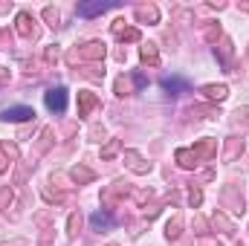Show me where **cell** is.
<instances>
[{
    "label": "cell",
    "mask_w": 249,
    "mask_h": 246,
    "mask_svg": "<svg viewBox=\"0 0 249 246\" xmlns=\"http://www.w3.org/2000/svg\"><path fill=\"white\" fill-rule=\"evenodd\" d=\"M212 151H214V145H212V142H203V145L194 148V151H177V162L186 165V168H191V165H197L200 157H206V154H212Z\"/></svg>",
    "instance_id": "6da1fadb"
},
{
    "label": "cell",
    "mask_w": 249,
    "mask_h": 246,
    "mask_svg": "<svg viewBox=\"0 0 249 246\" xmlns=\"http://www.w3.org/2000/svg\"><path fill=\"white\" fill-rule=\"evenodd\" d=\"M44 102H47V110H53V113H64V110H67V90H64V87H53V90H47Z\"/></svg>",
    "instance_id": "7a4b0ae2"
},
{
    "label": "cell",
    "mask_w": 249,
    "mask_h": 246,
    "mask_svg": "<svg viewBox=\"0 0 249 246\" xmlns=\"http://www.w3.org/2000/svg\"><path fill=\"white\" fill-rule=\"evenodd\" d=\"M32 116H35V110H32V107H23V105H20V107H6V110L0 113L3 122H26V119H32Z\"/></svg>",
    "instance_id": "3957f363"
},
{
    "label": "cell",
    "mask_w": 249,
    "mask_h": 246,
    "mask_svg": "<svg viewBox=\"0 0 249 246\" xmlns=\"http://www.w3.org/2000/svg\"><path fill=\"white\" fill-rule=\"evenodd\" d=\"M113 3H81L78 6V15L81 18H90V15H102V12H107Z\"/></svg>",
    "instance_id": "277c9868"
},
{
    "label": "cell",
    "mask_w": 249,
    "mask_h": 246,
    "mask_svg": "<svg viewBox=\"0 0 249 246\" xmlns=\"http://www.w3.org/2000/svg\"><path fill=\"white\" fill-rule=\"evenodd\" d=\"M90 223H93L96 232H102V229H110V226H113V217H110L107 211H96V214L90 217Z\"/></svg>",
    "instance_id": "5b68a950"
},
{
    "label": "cell",
    "mask_w": 249,
    "mask_h": 246,
    "mask_svg": "<svg viewBox=\"0 0 249 246\" xmlns=\"http://www.w3.org/2000/svg\"><path fill=\"white\" fill-rule=\"evenodd\" d=\"M162 87L168 90V93H174V96H180V93H188V84L183 78H165L162 81Z\"/></svg>",
    "instance_id": "8992f818"
},
{
    "label": "cell",
    "mask_w": 249,
    "mask_h": 246,
    "mask_svg": "<svg viewBox=\"0 0 249 246\" xmlns=\"http://www.w3.org/2000/svg\"><path fill=\"white\" fill-rule=\"evenodd\" d=\"M78 105H81V107H78V113H81V116H87V113L96 107V96H93V93H78Z\"/></svg>",
    "instance_id": "52a82bcc"
},
{
    "label": "cell",
    "mask_w": 249,
    "mask_h": 246,
    "mask_svg": "<svg viewBox=\"0 0 249 246\" xmlns=\"http://www.w3.org/2000/svg\"><path fill=\"white\" fill-rule=\"evenodd\" d=\"M206 96H209V99H217V102H220V99L226 96V87H223V84H209V87H206Z\"/></svg>",
    "instance_id": "ba28073f"
},
{
    "label": "cell",
    "mask_w": 249,
    "mask_h": 246,
    "mask_svg": "<svg viewBox=\"0 0 249 246\" xmlns=\"http://www.w3.org/2000/svg\"><path fill=\"white\" fill-rule=\"evenodd\" d=\"M142 58H145V61H148V58H151V61H157V50H154V44L142 47Z\"/></svg>",
    "instance_id": "9c48e42d"
},
{
    "label": "cell",
    "mask_w": 249,
    "mask_h": 246,
    "mask_svg": "<svg viewBox=\"0 0 249 246\" xmlns=\"http://www.w3.org/2000/svg\"><path fill=\"white\" fill-rule=\"evenodd\" d=\"M72 177H75V180H93V174H90L87 168H75V171H72Z\"/></svg>",
    "instance_id": "30bf717a"
},
{
    "label": "cell",
    "mask_w": 249,
    "mask_h": 246,
    "mask_svg": "<svg viewBox=\"0 0 249 246\" xmlns=\"http://www.w3.org/2000/svg\"><path fill=\"white\" fill-rule=\"evenodd\" d=\"M18 23H20V32L26 35V32H29V15H20V18H18Z\"/></svg>",
    "instance_id": "8fae6325"
},
{
    "label": "cell",
    "mask_w": 249,
    "mask_h": 246,
    "mask_svg": "<svg viewBox=\"0 0 249 246\" xmlns=\"http://www.w3.org/2000/svg\"><path fill=\"white\" fill-rule=\"evenodd\" d=\"M75 229H78V217H72V220H70V235H75Z\"/></svg>",
    "instance_id": "7c38bea8"
}]
</instances>
